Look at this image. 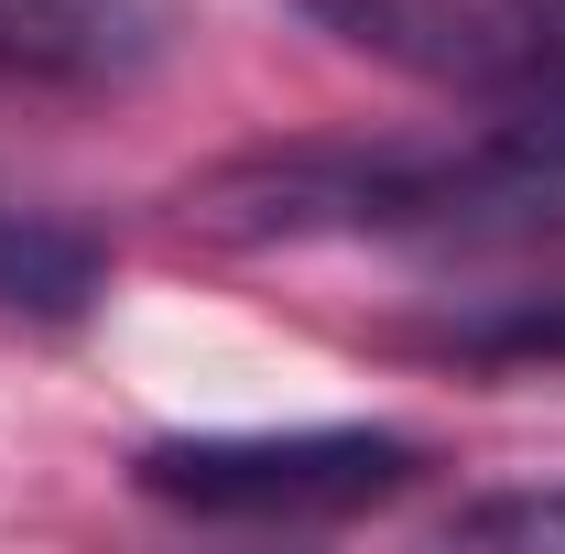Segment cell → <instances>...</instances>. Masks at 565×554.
I'll list each match as a JSON object with an SVG mask.
<instances>
[{
  "label": "cell",
  "mask_w": 565,
  "mask_h": 554,
  "mask_svg": "<svg viewBox=\"0 0 565 554\" xmlns=\"http://www.w3.org/2000/svg\"><path fill=\"white\" fill-rule=\"evenodd\" d=\"M141 500L196 522H349L424 479V446L392 424H294V435H163L141 446Z\"/></svg>",
  "instance_id": "1"
},
{
  "label": "cell",
  "mask_w": 565,
  "mask_h": 554,
  "mask_svg": "<svg viewBox=\"0 0 565 554\" xmlns=\"http://www.w3.org/2000/svg\"><path fill=\"white\" fill-rule=\"evenodd\" d=\"M294 11L327 22L370 66L468 87V98H511L565 44V0H294Z\"/></svg>",
  "instance_id": "2"
},
{
  "label": "cell",
  "mask_w": 565,
  "mask_h": 554,
  "mask_svg": "<svg viewBox=\"0 0 565 554\" xmlns=\"http://www.w3.org/2000/svg\"><path fill=\"white\" fill-rule=\"evenodd\" d=\"M174 44V0H0V76L22 87H131Z\"/></svg>",
  "instance_id": "3"
},
{
  "label": "cell",
  "mask_w": 565,
  "mask_h": 554,
  "mask_svg": "<svg viewBox=\"0 0 565 554\" xmlns=\"http://www.w3.org/2000/svg\"><path fill=\"white\" fill-rule=\"evenodd\" d=\"M98 294V239L55 228V217L0 207V305H33V316H76Z\"/></svg>",
  "instance_id": "4"
},
{
  "label": "cell",
  "mask_w": 565,
  "mask_h": 554,
  "mask_svg": "<svg viewBox=\"0 0 565 554\" xmlns=\"http://www.w3.org/2000/svg\"><path fill=\"white\" fill-rule=\"evenodd\" d=\"M457 359L479 370H565V294H522L479 327H457Z\"/></svg>",
  "instance_id": "5"
},
{
  "label": "cell",
  "mask_w": 565,
  "mask_h": 554,
  "mask_svg": "<svg viewBox=\"0 0 565 554\" xmlns=\"http://www.w3.org/2000/svg\"><path fill=\"white\" fill-rule=\"evenodd\" d=\"M468 544H522V554H565V489H500L457 511Z\"/></svg>",
  "instance_id": "6"
}]
</instances>
